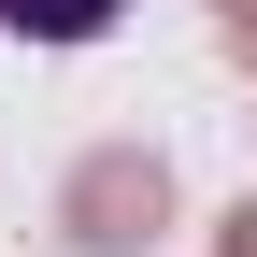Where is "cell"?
<instances>
[{
	"label": "cell",
	"instance_id": "obj_2",
	"mask_svg": "<svg viewBox=\"0 0 257 257\" xmlns=\"http://www.w3.org/2000/svg\"><path fill=\"white\" fill-rule=\"evenodd\" d=\"M0 15H15L29 43H100V29H114V0H0Z\"/></svg>",
	"mask_w": 257,
	"mask_h": 257
},
{
	"label": "cell",
	"instance_id": "obj_4",
	"mask_svg": "<svg viewBox=\"0 0 257 257\" xmlns=\"http://www.w3.org/2000/svg\"><path fill=\"white\" fill-rule=\"evenodd\" d=\"M229 29H243V43H257V0H243V15H229Z\"/></svg>",
	"mask_w": 257,
	"mask_h": 257
},
{
	"label": "cell",
	"instance_id": "obj_3",
	"mask_svg": "<svg viewBox=\"0 0 257 257\" xmlns=\"http://www.w3.org/2000/svg\"><path fill=\"white\" fill-rule=\"evenodd\" d=\"M229 257H257V200H243V214H229Z\"/></svg>",
	"mask_w": 257,
	"mask_h": 257
},
{
	"label": "cell",
	"instance_id": "obj_5",
	"mask_svg": "<svg viewBox=\"0 0 257 257\" xmlns=\"http://www.w3.org/2000/svg\"><path fill=\"white\" fill-rule=\"evenodd\" d=\"M229 15H243V0H229Z\"/></svg>",
	"mask_w": 257,
	"mask_h": 257
},
{
	"label": "cell",
	"instance_id": "obj_1",
	"mask_svg": "<svg viewBox=\"0 0 257 257\" xmlns=\"http://www.w3.org/2000/svg\"><path fill=\"white\" fill-rule=\"evenodd\" d=\"M157 200H172V186H157V157H86V172H72V243H143L157 229Z\"/></svg>",
	"mask_w": 257,
	"mask_h": 257
}]
</instances>
